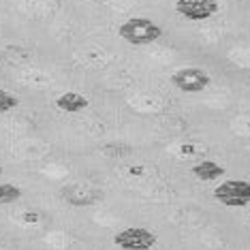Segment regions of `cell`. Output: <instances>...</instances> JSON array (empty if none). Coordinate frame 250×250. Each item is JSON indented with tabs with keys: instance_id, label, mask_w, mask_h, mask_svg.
Wrapping results in <instances>:
<instances>
[{
	"instance_id": "1",
	"label": "cell",
	"mask_w": 250,
	"mask_h": 250,
	"mask_svg": "<svg viewBox=\"0 0 250 250\" xmlns=\"http://www.w3.org/2000/svg\"><path fill=\"white\" fill-rule=\"evenodd\" d=\"M120 37L130 45H150L163 37V28L147 18H130L120 26Z\"/></svg>"
},
{
	"instance_id": "2",
	"label": "cell",
	"mask_w": 250,
	"mask_h": 250,
	"mask_svg": "<svg viewBox=\"0 0 250 250\" xmlns=\"http://www.w3.org/2000/svg\"><path fill=\"white\" fill-rule=\"evenodd\" d=\"M214 199L227 208H244L250 203V184L244 180H229L216 186Z\"/></svg>"
},
{
	"instance_id": "3",
	"label": "cell",
	"mask_w": 250,
	"mask_h": 250,
	"mask_svg": "<svg viewBox=\"0 0 250 250\" xmlns=\"http://www.w3.org/2000/svg\"><path fill=\"white\" fill-rule=\"evenodd\" d=\"M113 244L122 250H150L156 244V233L144 227H130L118 233Z\"/></svg>"
},
{
	"instance_id": "4",
	"label": "cell",
	"mask_w": 250,
	"mask_h": 250,
	"mask_svg": "<svg viewBox=\"0 0 250 250\" xmlns=\"http://www.w3.org/2000/svg\"><path fill=\"white\" fill-rule=\"evenodd\" d=\"M171 83L182 92H201L209 86V75L203 69H180L171 75Z\"/></svg>"
},
{
	"instance_id": "5",
	"label": "cell",
	"mask_w": 250,
	"mask_h": 250,
	"mask_svg": "<svg viewBox=\"0 0 250 250\" xmlns=\"http://www.w3.org/2000/svg\"><path fill=\"white\" fill-rule=\"evenodd\" d=\"M175 11L190 21H203L218 13V2L216 0H178Z\"/></svg>"
},
{
	"instance_id": "6",
	"label": "cell",
	"mask_w": 250,
	"mask_h": 250,
	"mask_svg": "<svg viewBox=\"0 0 250 250\" xmlns=\"http://www.w3.org/2000/svg\"><path fill=\"white\" fill-rule=\"evenodd\" d=\"M56 105L66 113H77V111H82L88 107V99L82 94H77V92H64L62 96H58Z\"/></svg>"
},
{
	"instance_id": "7",
	"label": "cell",
	"mask_w": 250,
	"mask_h": 250,
	"mask_svg": "<svg viewBox=\"0 0 250 250\" xmlns=\"http://www.w3.org/2000/svg\"><path fill=\"white\" fill-rule=\"evenodd\" d=\"M192 173H195L199 180H203V182H212L216 178H223L225 167H220V165L214 163V161H203V163H199V165L192 167Z\"/></svg>"
},
{
	"instance_id": "8",
	"label": "cell",
	"mask_w": 250,
	"mask_h": 250,
	"mask_svg": "<svg viewBox=\"0 0 250 250\" xmlns=\"http://www.w3.org/2000/svg\"><path fill=\"white\" fill-rule=\"evenodd\" d=\"M21 197V190L15 184H0V203H13Z\"/></svg>"
},
{
	"instance_id": "9",
	"label": "cell",
	"mask_w": 250,
	"mask_h": 250,
	"mask_svg": "<svg viewBox=\"0 0 250 250\" xmlns=\"http://www.w3.org/2000/svg\"><path fill=\"white\" fill-rule=\"evenodd\" d=\"M18 105H20V99H18V96L7 92V90H0V113L13 109V107H18Z\"/></svg>"
},
{
	"instance_id": "10",
	"label": "cell",
	"mask_w": 250,
	"mask_h": 250,
	"mask_svg": "<svg viewBox=\"0 0 250 250\" xmlns=\"http://www.w3.org/2000/svg\"><path fill=\"white\" fill-rule=\"evenodd\" d=\"M0 175H2V167H0Z\"/></svg>"
}]
</instances>
